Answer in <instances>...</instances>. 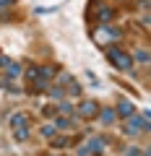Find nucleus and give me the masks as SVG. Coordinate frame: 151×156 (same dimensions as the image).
Here are the masks:
<instances>
[{
	"label": "nucleus",
	"mask_w": 151,
	"mask_h": 156,
	"mask_svg": "<svg viewBox=\"0 0 151 156\" xmlns=\"http://www.w3.org/2000/svg\"><path fill=\"white\" fill-rule=\"evenodd\" d=\"M57 65H29L26 68V94L29 96H37L42 94V91H47V86H50L52 76H57Z\"/></svg>",
	"instance_id": "1"
},
{
	"label": "nucleus",
	"mask_w": 151,
	"mask_h": 156,
	"mask_svg": "<svg viewBox=\"0 0 151 156\" xmlns=\"http://www.w3.org/2000/svg\"><path fill=\"white\" fill-rule=\"evenodd\" d=\"M86 21L89 23H94V21H99V23H110L112 18L117 16V11L112 5H107L104 0H89V5H86Z\"/></svg>",
	"instance_id": "2"
},
{
	"label": "nucleus",
	"mask_w": 151,
	"mask_h": 156,
	"mask_svg": "<svg viewBox=\"0 0 151 156\" xmlns=\"http://www.w3.org/2000/svg\"><path fill=\"white\" fill-rule=\"evenodd\" d=\"M104 55H107V62H110V65H115L117 70H130V68H133V60H130V55L123 50V47H117V44L104 47Z\"/></svg>",
	"instance_id": "3"
},
{
	"label": "nucleus",
	"mask_w": 151,
	"mask_h": 156,
	"mask_svg": "<svg viewBox=\"0 0 151 156\" xmlns=\"http://www.w3.org/2000/svg\"><path fill=\"white\" fill-rule=\"evenodd\" d=\"M120 37H123V31H120V29H115V26H107V23H102V26L94 31V39L99 42V44H104V47L115 44Z\"/></svg>",
	"instance_id": "4"
},
{
	"label": "nucleus",
	"mask_w": 151,
	"mask_h": 156,
	"mask_svg": "<svg viewBox=\"0 0 151 156\" xmlns=\"http://www.w3.org/2000/svg\"><path fill=\"white\" fill-rule=\"evenodd\" d=\"M99 101L96 99H84L78 104V117L81 120H86V122H91V120H99Z\"/></svg>",
	"instance_id": "5"
},
{
	"label": "nucleus",
	"mask_w": 151,
	"mask_h": 156,
	"mask_svg": "<svg viewBox=\"0 0 151 156\" xmlns=\"http://www.w3.org/2000/svg\"><path fill=\"white\" fill-rule=\"evenodd\" d=\"M115 115H120L123 120H125V117H130V115H133V104H130L128 99H120V101H117V112H115Z\"/></svg>",
	"instance_id": "6"
},
{
	"label": "nucleus",
	"mask_w": 151,
	"mask_h": 156,
	"mask_svg": "<svg viewBox=\"0 0 151 156\" xmlns=\"http://www.w3.org/2000/svg\"><path fill=\"white\" fill-rule=\"evenodd\" d=\"M26 125H29V117L23 115V112H16V115L11 117V128L13 130H16V128H26Z\"/></svg>",
	"instance_id": "7"
},
{
	"label": "nucleus",
	"mask_w": 151,
	"mask_h": 156,
	"mask_svg": "<svg viewBox=\"0 0 151 156\" xmlns=\"http://www.w3.org/2000/svg\"><path fill=\"white\" fill-rule=\"evenodd\" d=\"M50 146L52 148H65V146H70V138H65V135H52Z\"/></svg>",
	"instance_id": "8"
},
{
	"label": "nucleus",
	"mask_w": 151,
	"mask_h": 156,
	"mask_svg": "<svg viewBox=\"0 0 151 156\" xmlns=\"http://www.w3.org/2000/svg\"><path fill=\"white\" fill-rule=\"evenodd\" d=\"M47 94H50L55 101H63V99H65V91H63L60 86H47Z\"/></svg>",
	"instance_id": "9"
},
{
	"label": "nucleus",
	"mask_w": 151,
	"mask_h": 156,
	"mask_svg": "<svg viewBox=\"0 0 151 156\" xmlns=\"http://www.w3.org/2000/svg\"><path fill=\"white\" fill-rule=\"evenodd\" d=\"M70 128H73V122L68 117H60V115L55 117V130H70Z\"/></svg>",
	"instance_id": "10"
},
{
	"label": "nucleus",
	"mask_w": 151,
	"mask_h": 156,
	"mask_svg": "<svg viewBox=\"0 0 151 156\" xmlns=\"http://www.w3.org/2000/svg\"><path fill=\"white\" fill-rule=\"evenodd\" d=\"M99 117L104 125H112L115 122V109H99Z\"/></svg>",
	"instance_id": "11"
},
{
	"label": "nucleus",
	"mask_w": 151,
	"mask_h": 156,
	"mask_svg": "<svg viewBox=\"0 0 151 156\" xmlns=\"http://www.w3.org/2000/svg\"><path fill=\"white\" fill-rule=\"evenodd\" d=\"M5 70H8V81H13V78H18V76L23 73V68H21V65H16V62H11Z\"/></svg>",
	"instance_id": "12"
},
{
	"label": "nucleus",
	"mask_w": 151,
	"mask_h": 156,
	"mask_svg": "<svg viewBox=\"0 0 151 156\" xmlns=\"http://www.w3.org/2000/svg\"><path fill=\"white\" fill-rule=\"evenodd\" d=\"M13 138H16L18 143H26L29 140V128H16L13 130Z\"/></svg>",
	"instance_id": "13"
},
{
	"label": "nucleus",
	"mask_w": 151,
	"mask_h": 156,
	"mask_svg": "<svg viewBox=\"0 0 151 156\" xmlns=\"http://www.w3.org/2000/svg\"><path fill=\"white\" fill-rule=\"evenodd\" d=\"M65 94H70V96H81V83H76V81L70 78V81H68V91H65Z\"/></svg>",
	"instance_id": "14"
},
{
	"label": "nucleus",
	"mask_w": 151,
	"mask_h": 156,
	"mask_svg": "<svg viewBox=\"0 0 151 156\" xmlns=\"http://www.w3.org/2000/svg\"><path fill=\"white\" fill-rule=\"evenodd\" d=\"M135 60L143 62V65H149V50H138L135 52Z\"/></svg>",
	"instance_id": "15"
},
{
	"label": "nucleus",
	"mask_w": 151,
	"mask_h": 156,
	"mask_svg": "<svg viewBox=\"0 0 151 156\" xmlns=\"http://www.w3.org/2000/svg\"><path fill=\"white\" fill-rule=\"evenodd\" d=\"M39 135H45V138H52V135H55V125H45V128H39Z\"/></svg>",
	"instance_id": "16"
},
{
	"label": "nucleus",
	"mask_w": 151,
	"mask_h": 156,
	"mask_svg": "<svg viewBox=\"0 0 151 156\" xmlns=\"http://www.w3.org/2000/svg\"><path fill=\"white\" fill-rule=\"evenodd\" d=\"M11 65V57H5V55H0V68H8Z\"/></svg>",
	"instance_id": "17"
},
{
	"label": "nucleus",
	"mask_w": 151,
	"mask_h": 156,
	"mask_svg": "<svg viewBox=\"0 0 151 156\" xmlns=\"http://www.w3.org/2000/svg\"><path fill=\"white\" fill-rule=\"evenodd\" d=\"M89 154H91L89 146H81V148H78V156H89Z\"/></svg>",
	"instance_id": "18"
},
{
	"label": "nucleus",
	"mask_w": 151,
	"mask_h": 156,
	"mask_svg": "<svg viewBox=\"0 0 151 156\" xmlns=\"http://www.w3.org/2000/svg\"><path fill=\"white\" fill-rule=\"evenodd\" d=\"M125 156H141V151L138 148H128V151H125Z\"/></svg>",
	"instance_id": "19"
},
{
	"label": "nucleus",
	"mask_w": 151,
	"mask_h": 156,
	"mask_svg": "<svg viewBox=\"0 0 151 156\" xmlns=\"http://www.w3.org/2000/svg\"><path fill=\"white\" fill-rule=\"evenodd\" d=\"M16 0H0V8H5V5H13Z\"/></svg>",
	"instance_id": "20"
},
{
	"label": "nucleus",
	"mask_w": 151,
	"mask_h": 156,
	"mask_svg": "<svg viewBox=\"0 0 151 156\" xmlns=\"http://www.w3.org/2000/svg\"><path fill=\"white\" fill-rule=\"evenodd\" d=\"M115 3H125V0H115Z\"/></svg>",
	"instance_id": "21"
},
{
	"label": "nucleus",
	"mask_w": 151,
	"mask_h": 156,
	"mask_svg": "<svg viewBox=\"0 0 151 156\" xmlns=\"http://www.w3.org/2000/svg\"><path fill=\"white\" fill-rule=\"evenodd\" d=\"M42 156H52V154H42Z\"/></svg>",
	"instance_id": "22"
}]
</instances>
